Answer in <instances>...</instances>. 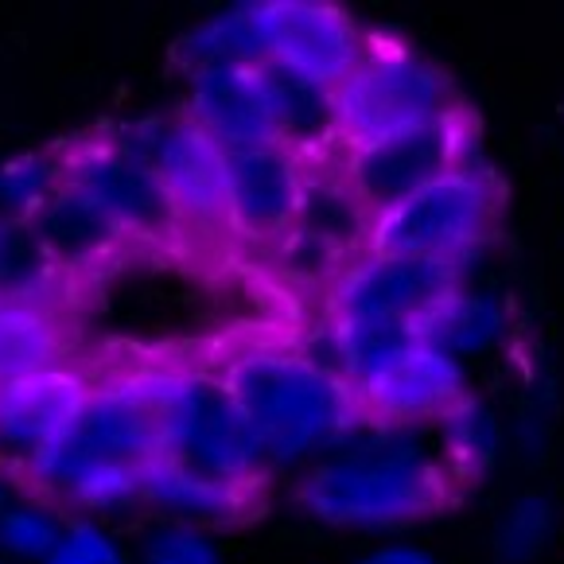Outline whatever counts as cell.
I'll return each mask as SVG.
<instances>
[{
  "label": "cell",
  "mask_w": 564,
  "mask_h": 564,
  "mask_svg": "<svg viewBox=\"0 0 564 564\" xmlns=\"http://www.w3.org/2000/svg\"><path fill=\"white\" fill-rule=\"evenodd\" d=\"M226 390L258 432L269 464L332 448L366 421L358 393L316 355L289 347L241 350L223 370Z\"/></svg>",
  "instance_id": "obj_1"
},
{
  "label": "cell",
  "mask_w": 564,
  "mask_h": 564,
  "mask_svg": "<svg viewBox=\"0 0 564 564\" xmlns=\"http://www.w3.org/2000/svg\"><path fill=\"white\" fill-rule=\"evenodd\" d=\"M456 471L413 448H378L319 464L296 490V502L327 525H405L456 502Z\"/></svg>",
  "instance_id": "obj_2"
},
{
  "label": "cell",
  "mask_w": 564,
  "mask_h": 564,
  "mask_svg": "<svg viewBox=\"0 0 564 564\" xmlns=\"http://www.w3.org/2000/svg\"><path fill=\"white\" fill-rule=\"evenodd\" d=\"M156 409L160 456L215 479L258 482L265 471V448L249 429L246 413L226 390L223 373L203 370H149L137 373Z\"/></svg>",
  "instance_id": "obj_3"
},
{
  "label": "cell",
  "mask_w": 564,
  "mask_h": 564,
  "mask_svg": "<svg viewBox=\"0 0 564 564\" xmlns=\"http://www.w3.org/2000/svg\"><path fill=\"white\" fill-rule=\"evenodd\" d=\"M502 203L507 199H502L498 180L471 160V164L456 167V172L421 187L401 207L373 218L366 253L429 258L464 265L475 249L498 230Z\"/></svg>",
  "instance_id": "obj_4"
},
{
  "label": "cell",
  "mask_w": 564,
  "mask_h": 564,
  "mask_svg": "<svg viewBox=\"0 0 564 564\" xmlns=\"http://www.w3.org/2000/svg\"><path fill=\"white\" fill-rule=\"evenodd\" d=\"M464 101L441 70L398 40H370L362 63L335 86V124L343 149L382 141L401 129L448 117Z\"/></svg>",
  "instance_id": "obj_5"
},
{
  "label": "cell",
  "mask_w": 564,
  "mask_h": 564,
  "mask_svg": "<svg viewBox=\"0 0 564 564\" xmlns=\"http://www.w3.org/2000/svg\"><path fill=\"white\" fill-rule=\"evenodd\" d=\"M156 456V409L141 378H129V382L94 390L75 429L28 467V479L47 495L63 498L83 475L101 471V467H149Z\"/></svg>",
  "instance_id": "obj_6"
},
{
  "label": "cell",
  "mask_w": 564,
  "mask_h": 564,
  "mask_svg": "<svg viewBox=\"0 0 564 564\" xmlns=\"http://www.w3.org/2000/svg\"><path fill=\"white\" fill-rule=\"evenodd\" d=\"M471 144L475 121L459 106L448 117H436V121L413 124V129H401L382 141L362 144V149H350L343 156L339 175L373 223L386 210L413 199L421 187L436 183L441 175L471 164Z\"/></svg>",
  "instance_id": "obj_7"
},
{
  "label": "cell",
  "mask_w": 564,
  "mask_h": 564,
  "mask_svg": "<svg viewBox=\"0 0 564 564\" xmlns=\"http://www.w3.org/2000/svg\"><path fill=\"white\" fill-rule=\"evenodd\" d=\"M258 32L265 63L284 67L292 75L319 83L327 90L343 83L362 63L370 35L339 9L324 0H261Z\"/></svg>",
  "instance_id": "obj_8"
},
{
  "label": "cell",
  "mask_w": 564,
  "mask_h": 564,
  "mask_svg": "<svg viewBox=\"0 0 564 564\" xmlns=\"http://www.w3.org/2000/svg\"><path fill=\"white\" fill-rule=\"evenodd\" d=\"M464 265L429 258H390L362 253L332 284V319H382V324H421L432 307L459 292Z\"/></svg>",
  "instance_id": "obj_9"
},
{
  "label": "cell",
  "mask_w": 564,
  "mask_h": 564,
  "mask_svg": "<svg viewBox=\"0 0 564 564\" xmlns=\"http://www.w3.org/2000/svg\"><path fill=\"white\" fill-rule=\"evenodd\" d=\"M67 180L83 187L124 234L164 238L180 226L152 160L124 149L117 137H94L78 144L67 156Z\"/></svg>",
  "instance_id": "obj_10"
},
{
  "label": "cell",
  "mask_w": 564,
  "mask_h": 564,
  "mask_svg": "<svg viewBox=\"0 0 564 564\" xmlns=\"http://www.w3.org/2000/svg\"><path fill=\"white\" fill-rule=\"evenodd\" d=\"M307 167L289 144H261L226 156V226L246 241L281 246L300 218Z\"/></svg>",
  "instance_id": "obj_11"
},
{
  "label": "cell",
  "mask_w": 564,
  "mask_h": 564,
  "mask_svg": "<svg viewBox=\"0 0 564 564\" xmlns=\"http://www.w3.org/2000/svg\"><path fill=\"white\" fill-rule=\"evenodd\" d=\"M90 393L83 373L67 366L0 386V464L9 471H28L47 456L75 429Z\"/></svg>",
  "instance_id": "obj_12"
},
{
  "label": "cell",
  "mask_w": 564,
  "mask_h": 564,
  "mask_svg": "<svg viewBox=\"0 0 564 564\" xmlns=\"http://www.w3.org/2000/svg\"><path fill=\"white\" fill-rule=\"evenodd\" d=\"M467 401H471V393H467L464 366L444 350L424 347V343L409 350L401 362H393L378 382L358 390L362 416L382 424V429L386 424L398 429V424L448 421Z\"/></svg>",
  "instance_id": "obj_13"
},
{
  "label": "cell",
  "mask_w": 564,
  "mask_h": 564,
  "mask_svg": "<svg viewBox=\"0 0 564 564\" xmlns=\"http://www.w3.org/2000/svg\"><path fill=\"white\" fill-rule=\"evenodd\" d=\"M183 117L199 124L203 133L215 144H223L226 152L281 144L273 98H269L265 63L218 67L207 70V75H195Z\"/></svg>",
  "instance_id": "obj_14"
},
{
  "label": "cell",
  "mask_w": 564,
  "mask_h": 564,
  "mask_svg": "<svg viewBox=\"0 0 564 564\" xmlns=\"http://www.w3.org/2000/svg\"><path fill=\"white\" fill-rule=\"evenodd\" d=\"M226 156L230 152L187 117L167 121L152 167L180 215V226H195V230L226 226Z\"/></svg>",
  "instance_id": "obj_15"
},
{
  "label": "cell",
  "mask_w": 564,
  "mask_h": 564,
  "mask_svg": "<svg viewBox=\"0 0 564 564\" xmlns=\"http://www.w3.org/2000/svg\"><path fill=\"white\" fill-rule=\"evenodd\" d=\"M144 502L180 518L183 525L241 522V518L258 514L261 479L258 482L215 479V475L192 471V467L175 464V459L156 456L144 467Z\"/></svg>",
  "instance_id": "obj_16"
},
{
  "label": "cell",
  "mask_w": 564,
  "mask_h": 564,
  "mask_svg": "<svg viewBox=\"0 0 564 564\" xmlns=\"http://www.w3.org/2000/svg\"><path fill=\"white\" fill-rule=\"evenodd\" d=\"M43 253L55 261V269H86L109 261L129 234L83 192L75 183H63L55 199L43 207V215L32 223Z\"/></svg>",
  "instance_id": "obj_17"
},
{
  "label": "cell",
  "mask_w": 564,
  "mask_h": 564,
  "mask_svg": "<svg viewBox=\"0 0 564 564\" xmlns=\"http://www.w3.org/2000/svg\"><path fill=\"white\" fill-rule=\"evenodd\" d=\"M63 343L51 296H0V386L63 366Z\"/></svg>",
  "instance_id": "obj_18"
},
{
  "label": "cell",
  "mask_w": 564,
  "mask_h": 564,
  "mask_svg": "<svg viewBox=\"0 0 564 564\" xmlns=\"http://www.w3.org/2000/svg\"><path fill=\"white\" fill-rule=\"evenodd\" d=\"M421 347V332L413 324H382V319H332L335 373L350 390H366L378 382L393 362Z\"/></svg>",
  "instance_id": "obj_19"
},
{
  "label": "cell",
  "mask_w": 564,
  "mask_h": 564,
  "mask_svg": "<svg viewBox=\"0 0 564 564\" xmlns=\"http://www.w3.org/2000/svg\"><path fill=\"white\" fill-rule=\"evenodd\" d=\"M269 98H273L276 129L281 144L304 156L307 149H324L327 141H339V124H335V90L307 78L292 75L284 67L265 63Z\"/></svg>",
  "instance_id": "obj_20"
},
{
  "label": "cell",
  "mask_w": 564,
  "mask_h": 564,
  "mask_svg": "<svg viewBox=\"0 0 564 564\" xmlns=\"http://www.w3.org/2000/svg\"><path fill=\"white\" fill-rule=\"evenodd\" d=\"M175 58H180V67L192 70V78L207 75V70H218V67L265 63L253 4H238V9H226V12H218V17L203 20L195 32H187L180 40Z\"/></svg>",
  "instance_id": "obj_21"
},
{
  "label": "cell",
  "mask_w": 564,
  "mask_h": 564,
  "mask_svg": "<svg viewBox=\"0 0 564 564\" xmlns=\"http://www.w3.org/2000/svg\"><path fill=\"white\" fill-rule=\"evenodd\" d=\"M296 230H304V234H312V238L350 253L355 246L366 249V238H370V215H366L362 203L355 199V192L347 187L343 175L307 172Z\"/></svg>",
  "instance_id": "obj_22"
},
{
  "label": "cell",
  "mask_w": 564,
  "mask_h": 564,
  "mask_svg": "<svg viewBox=\"0 0 564 564\" xmlns=\"http://www.w3.org/2000/svg\"><path fill=\"white\" fill-rule=\"evenodd\" d=\"M507 316L502 307L487 296H471V292H452L444 304H436L429 316L416 324L424 347H436L444 355H464V350H482L502 335Z\"/></svg>",
  "instance_id": "obj_23"
},
{
  "label": "cell",
  "mask_w": 564,
  "mask_h": 564,
  "mask_svg": "<svg viewBox=\"0 0 564 564\" xmlns=\"http://www.w3.org/2000/svg\"><path fill=\"white\" fill-rule=\"evenodd\" d=\"M67 183V156L51 152H24L0 164V218L32 226L43 215L58 187Z\"/></svg>",
  "instance_id": "obj_24"
},
{
  "label": "cell",
  "mask_w": 564,
  "mask_h": 564,
  "mask_svg": "<svg viewBox=\"0 0 564 564\" xmlns=\"http://www.w3.org/2000/svg\"><path fill=\"white\" fill-rule=\"evenodd\" d=\"M51 276L55 261L32 226L0 218V296H51Z\"/></svg>",
  "instance_id": "obj_25"
},
{
  "label": "cell",
  "mask_w": 564,
  "mask_h": 564,
  "mask_svg": "<svg viewBox=\"0 0 564 564\" xmlns=\"http://www.w3.org/2000/svg\"><path fill=\"white\" fill-rule=\"evenodd\" d=\"M63 525L67 522H58L55 510L43 502H17L0 518V553L12 564H43L63 538Z\"/></svg>",
  "instance_id": "obj_26"
},
{
  "label": "cell",
  "mask_w": 564,
  "mask_h": 564,
  "mask_svg": "<svg viewBox=\"0 0 564 564\" xmlns=\"http://www.w3.org/2000/svg\"><path fill=\"white\" fill-rule=\"evenodd\" d=\"M63 502L78 510H124L144 502V467H101L75 482Z\"/></svg>",
  "instance_id": "obj_27"
},
{
  "label": "cell",
  "mask_w": 564,
  "mask_h": 564,
  "mask_svg": "<svg viewBox=\"0 0 564 564\" xmlns=\"http://www.w3.org/2000/svg\"><path fill=\"white\" fill-rule=\"evenodd\" d=\"M141 564H223V553L199 525L167 522L144 538Z\"/></svg>",
  "instance_id": "obj_28"
},
{
  "label": "cell",
  "mask_w": 564,
  "mask_h": 564,
  "mask_svg": "<svg viewBox=\"0 0 564 564\" xmlns=\"http://www.w3.org/2000/svg\"><path fill=\"white\" fill-rule=\"evenodd\" d=\"M43 564H129L124 549L113 541V533H106L90 518H70L63 525V538L51 549V556Z\"/></svg>",
  "instance_id": "obj_29"
},
{
  "label": "cell",
  "mask_w": 564,
  "mask_h": 564,
  "mask_svg": "<svg viewBox=\"0 0 564 564\" xmlns=\"http://www.w3.org/2000/svg\"><path fill=\"white\" fill-rule=\"evenodd\" d=\"M549 522H553V514H549L545 498H522L514 507V514L507 518V525H502V538H498L502 561H510V564L530 561V556L545 545Z\"/></svg>",
  "instance_id": "obj_30"
},
{
  "label": "cell",
  "mask_w": 564,
  "mask_h": 564,
  "mask_svg": "<svg viewBox=\"0 0 564 564\" xmlns=\"http://www.w3.org/2000/svg\"><path fill=\"white\" fill-rule=\"evenodd\" d=\"M358 564H441V561H436V556H429L424 549L393 545V549H378V553L362 556Z\"/></svg>",
  "instance_id": "obj_31"
},
{
  "label": "cell",
  "mask_w": 564,
  "mask_h": 564,
  "mask_svg": "<svg viewBox=\"0 0 564 564\" xmlns=\"http://www.w3.org/2000/svg\"><path fill=\"white\" fill-rule=\"evenodd\" d=\"M12 507H17V502H12V471L0 464V518L9 514Z\"/></svg>",
  "instance_id": "obj_32"
},
{
  "label": "cell",
  "mask_w": 564,
  "mask_h": 564,
  "mask_svg": "<svg viewBox=\"0 0 564 564\" xmlns=\"http://www.w3.org/2000/svg\"><path fill=\"white\" fill-rule=\"evenodd\" d=\"M0 564H12V561H4V556H0Z\"/></svg>",
  "instance_id": "obj_33"
}]
</instances>
